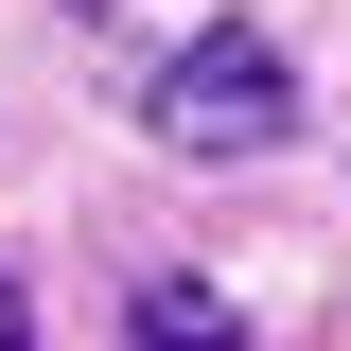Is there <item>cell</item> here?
<instances>
[{
  "instance_id": "1",
  "label": "cell",
  "mask_w": 351,
  "mask_h": 351,
  "mask_svg": "<svg viewBox=\"0 0 351 351\" xmlns=\"http://www.w3.org/2000/svg\"><path fill=\"white\" fill-rule=\"evenodd\" d=\"M141 123H158L176 158H281V141H299V71L263 36H176L158 88H141Z\"/></svg>"
},
{
  "instance_id": "3",
  "label": "cell",
  "mask_w": 351,
  "mask_h": 351,
  "mask_svg": "<svg viewBox=\"0 0 351 351\" xmlns=\"http://www.w3.org/2000/svg\"><path fill=\"white\" fill-rule=\"evenodd\" d=\"M0 351H36V316H18V281H0Z\"/></svg>"
},
{
  "instance_id": "2",
  "label": "cell",
  "mask_w": 351,
  "mask_h": 351,
  "mask_svg": "<svg viewBox=\"0 0 351 351\" xmlns=\"http://www.w3.org/2000/svg\"><path fill=\"white\" fill-rule=\"evenodd\" d=\"M123 351H246V316H228L211 281H158V299L123 316Z\"/></svg>"
}]
</instances>
